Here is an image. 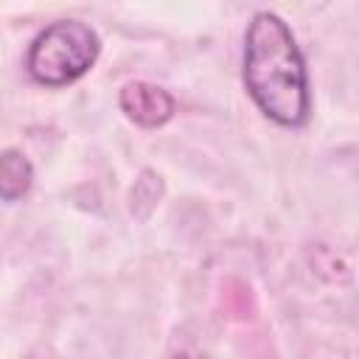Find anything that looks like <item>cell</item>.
<instances>
[{"mask_svg":"<svg viewBox=\"0 0 359 359\" xmlns=\"http://www.w3.org/2000/svg\"><path fill=\"white\" fill-rule=\"evenodd\" d=\"M244 84L269 121L289 129L309 121L311 98L303 53L289 25L272 11H258L247 25Z\"/></svg>","mask_w":359,"mask_h":359,"instance_id":"cell-1","label":"cell"},{"mask_svg":"<svg viewBox=\"0 0 359 359\" xmlns=\"http://www.w3.org/2000/svg\"><path fill=\"white\" fill-rule=\"evenodd\" d=\"M101 39L81 20H56L39 31L28 48L25 67L34 81L62 87L81 79L98 59Z\"/></svg>","mask_w":359,"mask_h":359,"instance_id":"cell-2","label":"cell"},{"mask_svg":"<svg viewBox=\"0 0 359 359\" xmlns=\"http://www.w3.org/2000/svg\"><path fill=\"white\" fill-rule=\"evenodd\" d=\"M118 104L126 112V118L143 129H157L168 123L174 115V98L163 87L149 84V81H129L121 90Z\"/></svg>","mask_w":359,"mask_h":359,"instance_id":"cell-3","label":"cell"},{"mask_svg":"<svg viewBox=\"0 0 359 359\" xmlns=\"http://www.w3.org/2000/svg\"><path fill=\"white\" fill-rule=\"evenodd\" d=\"M31 182H34V168L28 157L17 149H6L0 157V199L17 202L20 196L28 194Z\"/></svg>","mask_w":359,"mask_h":359,"instance_id":"cell-4","label":"cell"}]
</instances>
